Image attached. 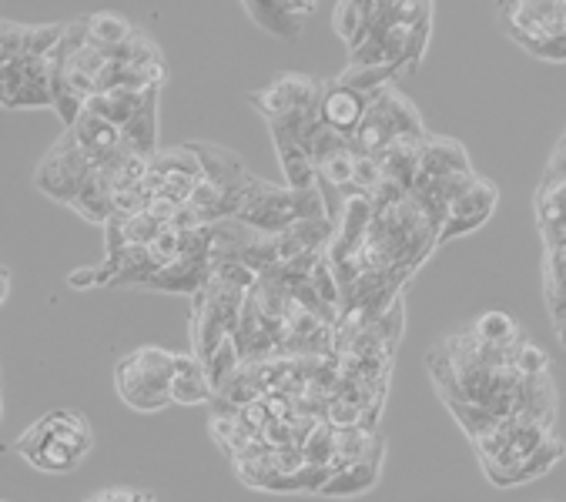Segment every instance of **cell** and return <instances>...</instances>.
<instances>
[{
  "label": "cell",
  "instance_id": "6da1fadb",
  "mask_svg": "<svg viewBox=\"0 0 566 502\" xmlns=\"http://www.w3.org/2000/svg\"><path fill=\"white\" fill-rule=\"evenodd\" d=\"M426 124H422L416 104H412L406 94H402L396 84L382 88L376 98H372L366 118L349 138V151L362 154V158H376L382 148H389L392 141L399 138H426Z\"/></svg>",
  "mask_w": 566,
  "mask_h": 502
},
{
  "label": "cell",
  "instance_id": "30bf717a",
  "mask_svg": "<svg viewBox=\"0 0 566 502\" xmlns=\"http://www.w3.org/2000/svg\"><path fill=\"white\" fill-rule=\"evenodd\" d=\"M191 151L201 164V178L211 181L222 191H238L245 188V181L252 178L245 168V161L235 151L222 148V144H205V141H191Z\"/></svg>",
  "mask_w": 566,
  "mask_h": 502
},
{
  "label": "cell",
  "instance_id": "4316f807",
  "mask_svg": "<svg viewBox=\"0 0 566 502\" xmlns=\"http://www.w3.org/2000/svg\"><path fill=\"white\" fill-rule=\"evenodd\" d=\"M449 409H453V415L459 419V426L466 429V436L469 439H479V436H486L489 429H496L500 426L503 419H496L493 412H486V409H479V405H466V402H449Z\"/></svg>",
  "mask_w": 566,
  "mask_h": 502
},
{
  "label": "cell",
  "instance_id": "83f0119b",
  "mask_svg": "<svg viewBox=\"0 0 566 502\" xmlns=\"http://www.w3.org/2000/svg\"><path fill=\"white\" fill-rule=\"evenodd\" d=\"M513 369L523 375V379H533V375H543V372H550V359L536 349V345L530 342H520V349H516L513 355Z\"/></svg>",
  "mask_w": 566,
  "mask_h": 502
},
{
  "label": "cell",
  "instance_id": "3957f363",
  "mask_svg": "<svg viewBox=\"0 0 566 502\" xmlns=\"http://www.w3.org/2000/svg\"><path fill=\"white\" fill-rule=\"evenodd\" d=\"M91 171H94V164L88 161V154L78 148V141L71 138V131H64V138H57L51 144V151H47L41 164H37L34 185H37V191H44L47 198L71 205Z\"/></svg>",
  "mask_w": 566,
  "mask_h": 502
},
{
  "label": "cell",
  "instance_id": "2e32d148",
  "mask_svg": "<svg viewBox=\"0 0 566 502\" xmlns=\"http://www.w3.org/2000/svg\"><path fill=\"white\" fill-rule=\"evenodd\" d=\"M376 11H379V0H349V4H335L332 27H335V34L349 44V51H356V47L369 37Z\"/></svg>",
  "mask_w": 566,
  "mask_h": 502
},
{
  "label": "cell",
  "instance_id": "9a60e30c",
  "mask_svg": "<svg viewBox=\"0 0 566 502\" xmlns=\"http://www.w3.org/2000/svg\"><path fill=\"white\" fill-rule=\"evenodd\" d=\"M211 385L195 355H175V375H171V402L178 405H201L211 402Z\"/></svg>",
  "mask_w": 566,
  "mask_h": 502
},
{
  "label": "cell",
  "instance_id": "d6986e66",
  "mask_svg": "<svg viewBox=\"0 0 566 502\" xmlns=\"http://www.w3.org/2000/svg\"><path fill=\"white\" fill-rule=\"evenodd\" d=\"M84 21H88V44L108 54L118 51L121 44H128L134 34V27L118 14H91Z\"/></svg>",
  "mask_w": 566,
  "mask_h": 502
},
{
  "label": "cell",
  "instance_id": "277c9868",
  "mask_svg": "<svg viewBox=\"0 0 566 502\" xmlns=\"http://www.w3.org/2000/svg\"><path fill=\"white\" fill-rule=\"evenodd\" d=\"M319 94L322 81H315L309 74H282L278 81H272L262 91H252L248 101L262 111V118L268 124L289 118V114H309L319 108Z\"/></svg>",
  "mask_w": 566,
  "mask_h": 502
},
{
  "label": "cell",
  "instance_id": "8fae6325",
  "mask_svg": "<svg viewBox=\"0 0 566 502\" xmlns=\"http://www.w3.org/2000/svg\"><path fill=\"white\" fill-rule=\"evenodd\" d=\"M469 154L459 141L453 138H436L426 134L419 154V175L416 178H453V175H469Z\"/></svg>",
  "mask_w": 566,
  "mask_h": 502
},
{
  "label": "cell",
  "instance_id": "4dcf8cb0",
  "mask_svg": "<svg viewBox=\"0 0 566 502\" xmlns=\"http://www.w3.org/2000/svg\"><path fill=\"white\" fill-rule=\"evenodd\" d=\"M67 285H71V288H91V285H98V265H94V268H78V272H71V275H67Z\"/></svg>",
  "mask_w": 566,
  "mask_h": 502
},
{
  "label": "cell",
  "instance_id": "d4e9b609",
  "mask_svg": "<svg viewBox=\"0 0 566 502\" xmlns=\"http://www.w3.org/2000/svg\"><path fill=\"white\" fill-rule=\"evenodd\" d=\"M161 231H165V225H161L158 218H151L148 211H138V215H131V218H121L124 245H131V248H151Z\"/></svg>",
  "mask_w": 566,
  "mask_h": 502
},
{
  "label": "cell",
  "instance_id": "5b68a950",
  "mask_svg": "<svg viewBox=\"0 0 566 502\" xmlns=\"http://www.w3.org/2000/svg\"><path fill=\"white\" fill-rule=\"evenodd\" d=\"M496 201H500V191H496L493 181L473 175V181L463 188V195H456V201L446 211V221L436 235V245H446L459 235H469V231L483 228V221L493 215Z\"/></svg>",
  "mask_w": 566,
  "mask_h": 502
},
{
  "label": "cell",
  "instance_id": "f546056e",
  "mask_svg": "<svg viewBox=\"0 0 566 502\" xmlns=\"http://www.w3.org/2000/svg\"><path fill=\"white\" fill-rule=\"evenodd\" d=\"M546 175L566 181V131H563L560 144H556V151H553V158H550V168H546Z\"/></svg>",
  "mask_w": 566,
  "mask_h": 502
},
{
  "label": "cell",
  "instance_id": "603a6c76",
  "mask_svg": "<svg viewBox=\"0 0 566 502\" xmlns=\"http://www.w3.org/2000/svg\"><path fill=\"white\" fill-rule=\"evenodd\" d=\"M473 335L483 345H516L520 339V325L506 312H486L473 322Z\"/></svg>",
  "mask_w": 566,
  "mask_h": 502
},
{
  "label": "cell",
  "instance_id": "52a82bcc",
  "mask_svg": "<svg viewBox=\"0 0 566 502\" xmlns=\"http://www.w3.org/2000/svg\"><path fill=\"white\" fill-rule=\"evenodd\" d=\"M503 24L516 44H530L540 41L546 34H560L566 31L563 21V7L560 4H536V0H520V4H503Z\"/></svg>",
  "mask_w": 566,
  "mask_h": 502
},
{
  "label": "cell",
  "instance_id": "5bb4252c",
  "mask_svg": "<svg viewBox=\"0 0 566 502\" xmlns=\"http://www.w3.org/2000/svg\"><path fill=\"white\" fill-rule=\"evenodd\" d=\"M121 151L134 158H151L158 151V91H151L145 108L121 128Z\"/></svg>",
  "mask_w": 566,
  "mask_h": 502
},
{
  "label": "cell",
  "instance_id": "cb8c5ba5",
  "mask_svg": "<svg viewBox=\"0 0 566 502\" xmlns=\"http://www.w3.org/2000/svg\"><path fill=\"white\" fill-rule=\"evenodd\" d=\"M201 365H205V375H208L211 392H218V389H222V385L238 372V365H242V355H238L235 342H232V335H228V339H225L222 345H218V349L211 352Z\"/></svg>",
  "mask_w": 566,
  "mask_h": 502
},
{
  "label": "cell",
  "instance_id": "8992f818",
  "mask_svg": "<svg viewBox=\"0 0 566 502\" xmlns=\"http://www.w3.org/2000/svg\"><path fill=\"white\" fill-rule=\"evenodd\" d=\"M372 98H376V94H359L339 81H322V94H319V108H315V114H319V121L329 131L342 134V138H352V131H356L362 118H366Z\"/></svg>",
  "mask_w": 566,
  "mask_h": 502
},
{
  "label": "cell",
  "instance_id": "9c48e42d",
  "mask_svg": "<svg viewBox=\"0 0 566 502\" xmlns=\"http://www.w3.org/2000/svg\"><path fill=\"white\" fill-rule=\"evenodd\" d=\"M67 131H71V138L78 141V148L88 154V161L94 164V168H104L108 161L118 158L121 131L114 128V124L104 121V118H98V114L81 111V118L74 121Z\"/></svg>",
  "mask_w": 566,
  "mask_h": 502
},
{
  "label": "cell",
  "instance_id": "44dd1931",
  "mask_svg": "<svg viewBox=\"0 0 566 502\" xmlns=\"http://www.w3.org/2000/svg\"><path fill=\"white\" fill-rule=\"evenodd\" d=\"M352 168H356V154L349 151V144L339 151H332L329 158H322L315 164V181L329 185L335 191H342V198L349 201V188H352Z\"/></svg>",
  "mask_w": 566,
  "mask_h": 502
},
{
  "label": "cell",
  "instance_id": "d6a6232c",
  "mask_svg": "<svg viewBox=\"0 0 566 502\" xmlns=\"http://www.w3.org/2000/svg\"><path fill=\"white\" fill-rule=\"evenodd\" d=\"M553 325H556V339H560V345L566 349V315H556Z\"/></svg>",
  "mask_w": 566,
  "mask_h": 502
},
{
  "label": "cell",
  "instance_id": "e0dca14e",
  "mask_svg": "<svg viewBox=\"0 0 566 502\" xmlns=\"http://www.w3.org/2000/svg\"><path fill=\"white\" fill-rule=\"evenodd\" d=\"M71 208L78 211L84 221H91V225H101V228L108 225V218L114 215V211H111V181H108V175L94 168L88 175V181L81 185V191L74 195Z\"/></svg>",
  "mask_w": 566,
  "mask_h": 502
},
{
  "label": "cell",
  "instance_id": "ac0fdd59",
  "mask_svg": "<svg viewBox=\"0 0 566 502\" xmlns=\"http://www.w3.org/2000/svg\"><path fill=\"white\" fill-rule=\"evenodd\" d=\"M379 479V459H359V462H349V466L335 469L332 479L325 482V496H356V492H366L376 486Z\"/></svg>",
  "mask_w": 566,
  "mask_h": 502
},
{
  "label": "cell",
  "instance_id": "7c38bea8",
  "mask_svg": "<svg viewBox=\"0 0 566 502\" xmlns=\"http://www.w3.org/2000/svg\"><path fill=\"white\" fill-rule=\"evenodd\" d=\"M422 141L426 138H399V141H392L389 148H382L376 154L382 181H392V185H399L402 191H409L412 181H416V175H419Z\"/></svg>",
  "mask_w": 566,
  "mask_h": 502
},
{
  "label": "cell",
  "instance_id": "7a4b0ae2",
  "mask_svg": "<svg viewBox=\"0 0 566 502\" xmlns=\"http://www.w3.org/2000/svg\"><path fill=\"white\" fill-rule=\"evenodd\" d=\"M171 375H175V355L145 345L118 365L114 382H118V395L131 409L158 412L171 405Z\"/></svg>",
  "mask_w": 566,
  "mask_h": 502
},
{
  "label": "cell",
  "instance_id": "1f68e13d",
  "mask_svg": "<svg viewBox=\"0 0 566 502\" xmlns=\"http://www.w3.org/2000/svg\"><path fill=\"white\" fill-rule=\"evenodd\" d=\"M7 295H11V272L0 265V305L7 302Z\"/></svg>",
  "mask_w": 566,
  "mask_h": 502
},
{
  "label": "cell",
  "instance_id": "ba28073f",
  "mask_svg": "<svg viewBox=\"0 0 566 502\" xmlns=\"http://www.w3.org/2000/svg\"><path fill=\"white\" fill-rule=\"evenodd\" d=\"M242 7L265 34L295 41L302 34L305 17L315 11V0H248Z\"/></svg>",
  "mask_w": 566,
  "mask_h": 502
},
{
  "label": "cell",
  "instance_id": "484cf974",
  "mask_svg": "<svg viewBox=\"0 0 566 502\" xmlns=\"http://www.w3.org/2000/svg\"><path fill=\"white\" fill-rule=\"evenodd\" d=\"M64 24H27V37H24V57H41L47 61L57 44H61Z\"/></svg>",
  "mask_w": 566,
  "mask_h": 502
},
{
  "label": "cell",
  "instance_id": "4fadbf2b",
  "mask_svg": "<svg viewBox=\"0 0 566 502\" xmlns=\"http://www.w3.org/2000/svg\"><path fill=\"white\" fill-rule=\"evenodd\" d=\"M211 278V262H195V258H178L165 268H158L148 278L151 292H175V295H195L208 285Z\"/></svg>",
  "mask_w": 566,
  "mask_h": 502
},
{
  "label": "cell",
  "instance_id": "7402d4cb",
  "mask_svg": "<svg viewBox=\"0 0 566 502\" xmlns=\"http://www.w3.org/2000/svg\"><path fill=\"white\" fill-rule=\"evenodd\" d=\"M275 151H278V161H282V168H285V188H292V191L315 188V168H312L309 154H305L299 144L278 141Z\"/></svg>",
  "mask_w": 566,
  "mask_h": 502
},
{
  "label": "cell",
  "instance_id": "ffe728a7",
  "mask_svg": "<svg viewBox=\"0 0 566 502\" xmlns=\"http://www.w3.org/2000/svg\"><path fill=\"white\" fill-rule=\"evenodd\" d=\"M563 452H566V449H563V442L550 436L540 449L533 452L530 459H523L520 466H516V469L510 472V476L503 479V489H506V486H523V482H533V479L546 476V472H550V469L556 466V462L563 459Z\"/></svg>",
  "mask_w": 566,
  "mask_h": 502
},
{
  "label": "cell",
  "instance_id": "f1b7e54d",
  "mask_svg": "<svg viewBox=\"0 0 566 502\" xmlns=\"http://www.w3.org/2000/svg\"><path fill=\"white\" fill-rule=\"evenodd\" d=\"M523 51H530L533 57H540V61H566V31L546 34L540 41L523 44Z\"/></svg>",
  "mask_w": 566,
  "mask_h": 502
}]
</instances>
